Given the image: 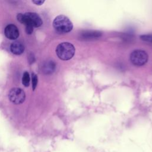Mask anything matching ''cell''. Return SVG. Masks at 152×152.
Segmentation results:
<instances>
[{"instance_id": "30bf717a", "label": "cell", "mask_w": 152, "mask_h": 152, "mask_svg": "<svg viewBox=\"0 0 152 152\" xmlns=\"http://www.w3.org/2000/svg\"><path fill=\"white\" fill-rule=\"evenodd\" d=\"M22 83H23V84L25 87H28L29 86L30 76H29V74L27 71H26L23 74V78H22Z\"/></svg>"}, {"instance_id": "ba28073f", "label": "cell", "mask_w": 152, "mask_h": 152, "mask_svg": "<svg viewBox=\"0 0 152 152\" xmlns=\"http://www.w3.org/2000/svg\"><path fill=\"white\" fill-rule=\"evenodd\" d=\"M55 63L52 61H49L43 66V71L46 74H51L55 69Z\"/></svg>"}, {"instance_id": "7a4b0ae2", "label": "cell", "mask_w": 152, "mask_h": 152, "mask_svg": "<svg viewBox=\"0 0 152 152\" xmlns=\"http://www.w3.org/2000/svg\"><path fill=\"white\" fill-rule=\"evenodd\" d=\"M17 18L18 21L26 26H31L33 27H39L42 24V20L40 16L35 12H26L18 14Z\"/></svg>"}, {"instance_id": "3957f363", "label": "cell", "mask_w": 152, "mask_h": 152, "mask_svg": "<svg viewBox=\"0 0 152 152\" xmlns=\"http://www.w3.org/2000/svg\"><path fill=\"white\" fill-rule=\"evenodd\" d=\"M54 28L59 33H66L71 31L73 25L71 20L64 15L56 17L53 21Z\"/></svg>"}, {"instance_id": "4fadbf2b", "label": "cell", "mask_w": 152, "mask_h": 152, "mask_svg": "<svg viewBox=\"0 0 152 152\" xmlns=\"http://www.w3.org/2000/svg\"><path fill=\"white\" fill-rule=\"evenodd\" d=\"M26 31L27 34H31L33 31V27L31 26H26Z\"/></svg>"}, {"instance_id": "8992f818", "label": "cell", "mask_w": 152, "mask_h": 152, "mask_svg": "<svg viewBox=\"0 0 152 152\" xmlns=\"http://www.w3.org/2000/svg\"><path fill=\"white\" fill-rule=\"evenodd\" d=\"M4 33L5 36L10 40H15L19 36V31L16 26L9 24L5 28Z\"/></svg>"}, {"instance_id": "6da1fadb", "label": "cell", "mask_w": 152, "mask_h": 152, "mask_svg": "<svg viewBox=\"0 0 152 152\" xmlns=\"http://www.w3.org/2000/svg\"><path fill=\"white\" fill-rule=\"evenodd\" d=\"M75 51L74 46L69 42L61 43L56 48L58 57L63 61L71 59L74 56Z\"/></svg>"}, {"instance_id": "7c38bea8", "label": "cell", "mask_w": 152, "mask_h": 152, "mask_svg": "<svg viewBox=\"0 0 152 152\" xmlns=\"http://www.w3.org/2000/svg\"><path fill=\"white\" fill-rule=\"evenodd\" d=\"M37 84V77L36 74H32V84H33V90H34Z\"/></svg>"}, {"instance_id": "9c48e42d", "label": "cell", "mask_w": 152, "mask_h": 152, "mask_svg": "<svg viewBox=\"0 0 152 152\" xmlns=\"http://www.w3.org/2000/svg\"><path fill=\"white\" fill-rule=\"evenodd\" d=\"M101 33L97 31H87L83 34V37L86 39H93V38H97L101 36Z\"/></svg>"}, {"instance_id": "5bb4252c", "label": "cell", "mask_w": 152, "mask_h": 152, "mask_svg": "<svg viewBox=\"0 0 152 152\" xmlns=\"http://www.w3.org/2000/svg\"><path fill=\"white\" fill-rule=\"evenodd\" d=\"M32 2L38 5H41L42 4H43L45 2V1H38V0H36V1H32Z\"/></svg>"}, {"instance_id": "5b68a950", "label": "cell", "mask_w": 152, "mask_h": 152, "mask_svg": "<svg viewBox=\"0 0 152 152\" xmlns=\"http://www.w3.org/2000/svg\"><path fill=\"white\" fill-rule=\"evenodd\" d=\"M8 99L13 103L19 104L24 102L26 99V94L24 91L20 88H12L9 91Z\"/></svg>"}, {"instance_id": "8fae6325", "label": "cell", "mask_w": 152, "mask_h": 152, "mask_svg": "<svg viewBox=\"0 0 152 152\" xmlns=\"http://www.w3.org/2000/svg\"><path fill=\"white\" fill-rule=\"evenodd\" d=\"M140 39L143 41L152 43V34L141 35L140 36Z\"/></svg>"}, {"instance_id": "52a82bcc", "label": "cell", "mask_w": 152, "mask_h": 152, "mask_svg": "<svg viewBox=\"0 0 152 152\" xmlns=\"http://www.w3.org/2000/svg\"><path fill=\"white\" fill-rule=\"evenodd\" d=\"M10 50L15 55H21L24 50V46L22 43L15 41L11 43L10 46Z\"/></svg>"}, {"instance_id": "277c9868", "label": "cell", "mask_w": 152, "mask_h": 152, "mask_svg": "<svg viewBox=\"0 0 152 152\" xmlns=\"http://www.w3.org/2000/svg\"><path fill=\"white\" fill-rule=\"evenodd\" d=\"M130 61L135 66H142L147 63L148 55L145 51L142 50H135L130 54Z\"/></svg>"}]
</instances>
